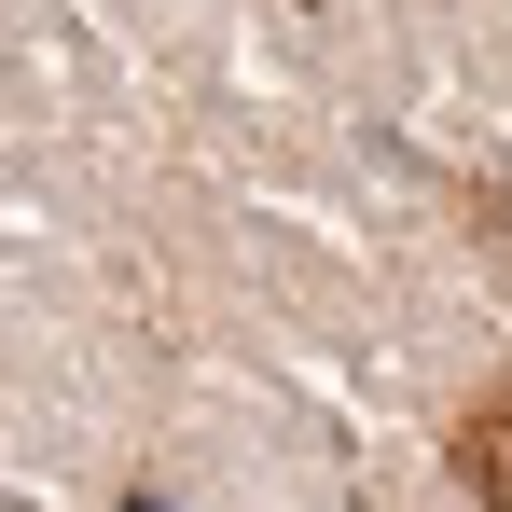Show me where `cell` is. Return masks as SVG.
<instances>
[{"label": "cell", "mask_w": 512, "mask_h": 512, "mask_svg": "<svg viewBox=\"0 0 512 512\" xmlns=\"http://www.w3.org/2000/svg\"><path fill=\"white\" fill-rule=\"evenodd\" d=\"M457 471H471V499H485V512H512V388L457 416Z\"/></svg>", "instance_id": "1"}, {"label": "cell", "mask_w": 512, "mask_h": 512, "mask_svg": "<svg viewBox=\"0 0 512 512\" xmlns=\"http://www.w3.org/2000/svg\"><path fill=\"white\" fill-rule=\"evenodd\" d=\"M125 512H180V499H125Z\"/></svg>", "instance_id": "2"}]
</instances>
